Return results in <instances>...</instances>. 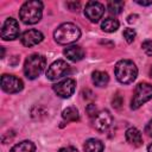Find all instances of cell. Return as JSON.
<instances>
[{"label": "cell", "instance_id": "obj_29", "mask_svg": "<svg viewBox=\"0 0 152 152\" xmlns=\"http://www.w3.org/2000/svg\"><path fill=\"white\" fill-rule=\"evenodd\" d=\"M135 18H137V15H128L127 21L128 23H133V21H135Z\"/></svg>", "mask_w": 152, "mask_h": 152}, {"label": "cell", "instance_id": "obj_11", "mask_svg": "<svg viewBox=\"0 0 152 152\" xmlns=\"http://www.w3.org/2000/svg\"><path fill=\"white\" fill-rule=\"evenodd\" d=\"M104 13V6L99 1H89L84 8V15L91 21L97 23Z\"/></svg>", "mask_w": 152, "mask_h": 152}, {"label": "cell", "instance_id": "obj_21", "mask_svg": "<svg viewBox=\"0 0 152 152\" xmlns=\"http://www.w3.org/2000/svg\"><path fill=\"white\" fill-rule=\"evenodd\" d=\"M122 36H124V38H125V40H126L127 43H132V42L134 40V38H135L137 33H135L134 28L127 27V28H125V30H124V32H122Z\"/></svg>", "mask_w": 152, "mask_h": 152}, {"label": "cell", "instance_id": "obj_3", "mask_svg": "<svg viewBox=\"0 0 152 152\" xmlns=\"http://www.w3.org/2000/svg\"><path fill=\"white\" fill-rule=\"evenodd\" d=\"M115 77L122 84L132 83L138 76L137 65L129 59H121L115 64Z\"/></svg>", "mask_w": 152, "mask_h": 152}, {"label": "cell", "instance_id": "obj_31", "mask_svg": "<svg viewBox=\"0 0 152 152\" xmlns=\"http://www.w3.org/2000/svg\"><path fill=\"white\" fill-rule=\"evenodd\" d=\"M150 75H151V77H152V66H151V69H150Z\"/></svg>", "mask_w": 152, "mask_h": 152}, {"label": "cell", "instance_id": "obj_1", "mask_svg": "<svg viewBox=\"0 0 152 152\" xmlns=\"http://www.w3.org/2000/svg\"><path fill=\"white\" fill-rule=\"evenodd\" d=\"M43 15V2L38 0H30L21 5L19 10V18L26 25L37 24Z\"/></svg>", "mask_w": 152, "mask_h": 152}, {"label": "cell", "instance_id": "obj_6", "mask_svg": "<svg viewBox=\"0 0 152 152\" xmlns=\"http://www.w3.org/2000/svg\"><path fill=\"white\" fill-rule=\"evenodd\" d=\"M70 72V66L69 64L63 61V59H57L53 63H51L45 72L46 77L51 81H56L62 78L63 76H66Z\"/></svg>", "mask_w": 152, "mask_h": 152}, {"label": "cell", "instance_id": "obj_2", "mask_svg": "<svg viewBox=\"0 0 152 152\" xmlns=\"http://www.w3.org/2000/svg\"><path fill=\"white\" fill-rule=\"evenodd\" d=\"M81 37V30L77 25L72 23H63L61 24L53 32L55 40L61 45H68L76 40H78Z\"/></svg>", "mask_w": 152, "mask_h": 152}, {"label": "cell", "instance_id": "obj_4", "mask_svg": "<svg viewBox=\"0 0 152 152\" xmlns=\"http://www.w3.org/2000/svg\"><path fill=\"white\" fill-rule=\"evenodd\" d=\"M45 65L46 59L43 55L32 53L26 58L24 63V74L28 80H34L43 72Z\"/></svg>", "mask_w": 152, "mask_h": 152}, {"label": "cell", "instance_id": "obj_14", "mask_svg": "<svg viewBox=\"0 0 152 152\" xmlns=\"http://www.w3.org/2000/svg\"><path fill=\"white\" fill-rule=\"evenodd\" d=\"M64 56L70 59L71 62H78L81 59H83L84 57V50L80 46V45H71L64 49L63 51Z\"/></svg>", "mask_w": 152, "mask_h": 152}, {"label": "cell", "instance_id": "obj_22", "mask_svg": "<svg viewBox=\"0 0 152 152\" xmlns=\"http://www.w3.org/2000/svg\"><path fill=\"white\" fill-rule=\"evenodd\" d=\"M141 48H142V50L145 51V53H146L147 56H152V40H151V39L145 40V42L141 44Z\"/></svg>", "mask_w": 152, "mask_h": 152}, {"label": "cell", "instance_id": "obj_26", "mask_svg": "<svg viewBox=\"0 0 152 152\" xmlns=\"http://www.w3.org/2000/svg\"><path fill=\"white\" fill-rule=\"evenodd\" d=\"M57 152H78V150L75 148V147H72V146H68V147H62V148H59Z\"/></svg>", "mask_w": 152, "mask_h": 152}, {"label": "cell", "instance_id": "obj_20", "mask_svg": "<svg viewBox=\"0 0 152 152\" xmlns=\"http://www.w3.org/2000/svg\"><path fill=\"white\" fill-rule=\"evenodd\" d=\"M124 6H125V2L121 0H114L107 4V8L112 14H120L124 10Z\"/></svg>", "mask_w": 152, "mask_h": 152}, {"label": "cell", "instance_id": "obj_16", "mask_svg": "<svg viewBox=\"0 0 152 152\" xmlns=\"http://www.w3.org/2000/svg\"><path fill=\"white\" fill-rule=\"evenodd\" d=\"M91 81H93V83H94L96 87L102 88V87H106V86L108 84V82H109V76H108V74L104 72V71L96 70V71H94V72L91 74Z\"/></svg>", "mask_w": 152, "mask_h": 152}, {"label": "cell", "instance_id": "obj_25", "mask_svg": "<svg viewBox=\"0 0 152 152\" xmlns=\"http://www.w3.org/2000/svg\"><path fill=\"white\" fill-rule=\"evenodd\" d=\"M66 7L72 11V12H77L80 10V2H75V1H70V2H66Z\"/></svg>", "mask_w": 152, "mask_h": 152}, {"label": "cell", "instance_id": "obj_19", "mask_svg": "<svg viewBox=\"0 0 152 152\" xmlns=\"http://www.w3.org/2000/svg\"><path fill=\"white\" fill-rule=\"evenodd\" d=\"M62 118L70 122V121H78L80 120V114L78 110L75 107H66L63 112H62Z\"/></svg>", "mask_w": 152, "mask_h": 152}, {"label": "cell", "instance_id": "obj_5", "mask_svg": "<svg viewBox=\"0 0 152 152\" xmlns=\"http://www.w3.org/2000/svg\"><path fill=\"white\" fill-rule=\"evenodd\" d=\"M151 99H152V84L141 82L134 89V94L131 101V108L138 109Z\"/></svg>", "mask_w": 152, "mask_h": 152}, {"label": "cell", "instance_id": "obj_23", "mask_svg": "<svg viewBox=\"0 0 152 152\" xmlns=\"http://www.w3.org/2000/svg\"><path fill=\"white\" fill-rule=\"evenodd\" d=\"M112 103H113V106L115 108H120V106L122 104V97H121V95L120 94H115L114 97H113V100H112Z\"/></svg>", "mask_w": 152, "mask_h": 152}, {"label": "cell", "instance_id": "obj_9", "mask_svg": "<svg viewBox=\"0 0 152 152\" xmlns=\"http://www.w3.org/2000/svg\"><path fill=\"white\" fill-rule=\"evenodd\" d=\"M19 36V24L14 18H7L1 27V38L4 40H13Z\"/></svg>", "mask_w": 152, "mask_h": 152}, {"label": "cell", "instance_id": "obj_18", "mask_svg": "<svg viewBox=\"0 0 152 152\" xmlns=\"http://www.w3.org/2000/svg\"><path fill=\"white\" fill-rule=\"evenodd\" d=\"M119 26H120V24H119L118 19H115V18H110V17L103 19L102 23H101V28H102L104 32H108V33H110V32H115V31L119 28Z\"/></svg>", "mask_w": 152, "mask_h": 152}, {"label": "cell", "instance_id": "obj_28", "mask_svg": "<svg viewBox=\"0 0 152 152\" xmlns=\"http://www.w3.org/2000/svg\"><path fill=\"white\" fill-rule=\"evenodd\" d=\"M135 2L139 4V5H141V6H148V5H152V0H150V1H140V0H137Z\"/></svg>", "mask_w": 152, "mask_h": 152}, {"label": "cell", "instance_id": "obj_10", "mask_svg": "<svg viewBox=\"0 0 152 152\" xmlns=\"http://www.w3.org/2000/svg\"><path fill=\"white\" fill-rule=\"evenodd\" d=\"M112 124H113V115L107 109L99 112L93 120V126L99 132H106L112 126Z\"/></svg>", "mask_w": 152, "mask_h": 152}, {"label": "cell", "instance_id": "obj_7", "mask_svg": "<svg viewBox=\"0 0 152 152\" xmlns=\"http://www.w3.org/2000/svg\"><path fill=\"white\" fill-rule=\"evenodd\" d=\"M1 88L4 91H6L8 94H15V93H19L23 90L24 83L19 77H17L14 75L4 74L1 76Z\"/></svg>", "mask_w": 152, "mask_h": 152}, {"label": "cell", "instance_id": "obj_24", "mask_svg": "<svg viewBox=\"0 0 152 152\" xmlns=\"http://www.w3.org/2000/svg\"><path fill=\"white\" fill-rule=\"evenodd\" d=\"M86 110H87L88 115H89V116H93V118H94V116L97 114V109H96V106H95V104H93V103L88 104V106H87V108H86Z\"/></svg>", "mask_w": 152, "mask_h": 152}, {"label": "cell", "instance_id": "obj_15", "mask_svg": "<svg viewBox=\"0 0 152 152\" xmlns=\"http://www.w3.org/2000/svg\"><path fill=\"white\" fill-rule=\"evenodd\" d=\"M83 148L86 152H103L104 145L101 140L95 139V138H90L84 142Z\"/></svg>", "mask_w": 152, "mask_h": 152}, {"label": "cell", "instance_id": "obj_17", "mask_svg": "<svg viewBox=\"0 0 152 152\" xmlns=\"http://www.w3.org/2000/svg\"><path fill=\"white\" fill-rule=\"evenodd\" d=\"M36 151V145L31 140H23L18 144H15L10 152H34Z\"/></svg>", "mask_w": 152, "mask_h": 152}, {"label": "cell", "instance_id": "obj_30", "mask_svg": "<svg viewBox=\"0 0 152 152\" xmlns=\"http://www.w3.org/2000/svg\"><path fill=\"white\" fill-rule=\"evenodd\" d=\"M147 152H152V142L147 146Z\"/></svg>", "mask_w": 152, "mask_h": 152}, {"label": "cell", "instance_id": "obj_8", "mask_svg": "<svg viewBox=\"0 0 152 152\" xmlns=\"http://www.w3.org/2000/svg\"><path fill=\"white\" fill-rule=\"evenodd\" d=\"M75 88H76V82L74 78H70V77H66V78H64V80H62V81H59L52 86L53 91L59 97H63V99L70 97L74 94Z\"/></svg>", "mask_w": 152, "mask_h": 152}, {"label": "cell", "instance_id": "obj_27", "mask_svg": "<svg viewBox=\"0 0 152 152\" xmlns=\"http://www.w3.org/2000/svg\"><path fill=\"white\" fill-rule=\"evenodd\" d=\"M146 133H147L150 137H152V119L148 121V124H147V126H146Z\"/></svg>", "mask_w": 152, "mask_h": 152}, {"label": "cell", "instance_id": "obj_12", "mask_svg": "<svg viewBox=\"0 0 152 152\" xmlns=\"http://www.w3.org/2000/svg\"><path fill=\"white\" fill-rule=\"evenodd\" d=\"M44 39V36L40 31L38 30H27L25 32L21 33L20 36V42L24 46H27V48H31V46H34L37 44H39L42 40Z\"/></svg>", "mask_w": 152, "mask_h": 152}, {"label": "cell", "instance_id": "obj_13", "mask_svg": "<svg viewBox=\"0 0 152 152\" xmlns=\"http://www.w3.org/2000/svg\"><path fill=\"white\" fill-rule=\"evenodd\" d=\"M125 138L127 140V142L134 147H139L141 146L142 144V137H141V133L138 128L135 127H129L126 129L125 132Z\"/></svg>", "mask_w": 152, "mask_h": 152}]
</instances>
